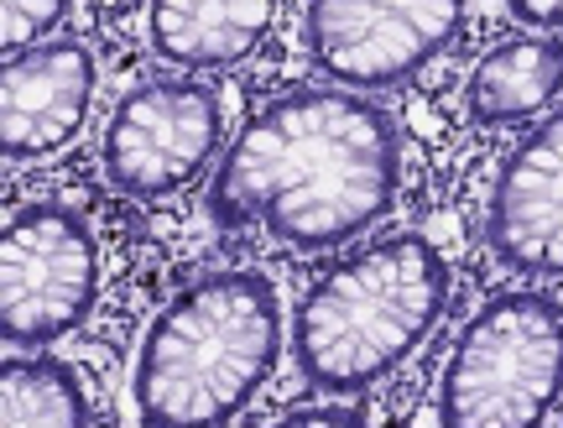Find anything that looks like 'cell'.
Instances as JSON below:
<instances>
[{"mask_svg": "<svg viewBox=\"0 0 563 428\" xmlns=\"http://www.w3.org/2000/svg\"><path fill=\"white\" fill-rule=\"evenodd\" d=\"M402 136L361 89L313 84L262 105L220 157L203 209L220 230H266L292 251H334L397 199Z\"/></svg>", "mask_w": 563, "mask_h": 428, "instance_id": "cell-1", "label": "cell"}, {"mask_svg": "<svg viewBox=\"0 0 563 428\" xmlns=\"http://www.w3.org/2000/svg\"><path fill=\"white\" fill-rule=\"evenodd\" d=\"M454 272L412 230L350 251L323 272L292 319V361L319 397H361L402 366L443 319Z\"/></svg>", "mask_w": 563, "mask_h": 428, "instance_id": "cell-2", "label": "cell"}, {"mask_svg": "<svg viewBox=\"0 0 563 428\" xmlns=\"http://www.w3.org/2000/svg\"><path fill=\"white\" fill-rule=\"evenodd\" d=\"M282 355V298L262 272H209L162 308L136 355V424H230Z\"/></svg>", "mask_w": 563, "mask_h": 428, "instance_id": "cell-3", "label": "cell"}, {"mask_svg": "<svg viewBox=\"0 0 563 428\" xmlns=\"http://www.w3.org/2000/svg\"><path fill=\"white\" fill-rule=\"evenodd\" d=\"M563 397V308L548 293H496L470 319L439 382V424L527 428Z\"/></svg>", "mask_w": 563, "mask_h": 428, "instance_id": "cell-4", "label": "cell"}, {"mask_svg": "<svg viewBox=\"0 0 563 428\" xmlns=\"http://www.w3.org/2000/svg\"><path fill=\"white\" fill-rule=\"evenodd\" d=\"M100 304V241L68 205H21L0 230V340L47 350Z\"/></svg>", "mask_w": 563, "mask_h": 428, "instance_id": "cell-5", "label": "cell"}, {"mask_svg": "<svg viewBox=\"0 0 563 428\" xmlns=\"http://www.w3.org/2000/svg\"><path fill=\"white\" fill-rule=\"evenodd\" d=\"M224 136V100L214 84L162 74L121 95L104 125L100 163L125 199H167L214 163Z\"/></svg>", "mask_w": 563, "mask_h": 428, "instance_id": "cell-6", "label": "cell"}, {"mask_svg": "<svg viewBox=\"0 0 563 428\" xmlns=\"http://www.w3.org/2000/svg\"><path fill=\"white\" fill-rule=\"evenodd\" d=\"M464 0H308L302 53L344 89L412 79L460 37Z\"/></svg>", "mask_w": 563, "mask_h": 428, "instance_id": "cell-7", "label": "cell"}, {"mask_svg": "<svg viewBox=\"0 0 563 428\" xmlns=\"http://www.w3.org/2000/svg\"><path fill=\"white\" fill-rule=\"evenodd\" d=\"M485 245L517 277H563V110L532 125L501 163Z\"/></svg>", "mask_w": 563, "mask_h": 428, "instance_id": "cell-8", "label": "cell"}, {"mask_svg": "<svg viewBox=\"0 0 563 428\" xmlns=\"http://www.w3.org/2000/svg\"><path fill=\"white\" fill-rule=\"evenodd\" d=\"M95 53L79 37L37 42L0 74V152L5 163H37L74 142L95 100Z\"/></svg>", "mask_w": 563, "mask_h": 428, "instance_id": "cell-9", "label": "cell"}, {"mask_svg": "<svg viewBox=\"0 0 563 428\" xmlns=\"http://www.w3.org/2000/svg\"><path fill=\"white\" fill-rule=\"evenodd\" d=\"M277 0H152L146 42L173 68H230L272 32Z\"/></svg>", "mask_w": 563, "mask_h": 428, "instance_id": "cell-10", "label": "cell"}, {"mask_svg": "<svg viewBox=\"0 0 563 428\" xmlns=\"http://www.w3.org/2000/svg\"><path fill=\"white\" fill-rule=\"evenodd\" d=\"M563 95V42L559 37H506L496 42L464 84V110L475 125H517Z\"/></svg>", "mask_w": 563, "mask_h": 428, "instance_id": "cell-11", "label": "cell"}, {"mask_svg": "<svg viewBox=\"0 0 563 428\" xmlns=\"http://www.w3.org/2000/svg\"><path fill=\"white\" fill-rule=\"evenodd\" d=\"M0 418L5 428H74L95 424L79 376L58 355H11L0 366Z\"/></svg>", "mask_w": 563, "mask_h": 428, "instance_id": "cell-12", "label": "cell"}, {"mask_svg": "<svg viewBox=\"0 0 563 428\" xmlns=\"http://www.w3.org/2000/svg\"><path fill=\"white\" fill-rule=\"evenodd\" d=\"M74 0H0V42H5V58H16L26 47L47 42L63 26Z\"/></svg>", "mask_w": 563, "mask_h": 428, "instance_id": "cell-13", "label": "cell"}, {"mask_svg": "<svg viewBox=\"0 0 563 428\" xmlns=\"http://www.w3.org/2000/svg\"><path fill=\"white\" fill-rule=\"evenodd\" d=\"M506 11L522 21V26H538V32H563V0H506Z\"/></svg>", "mask_w": 563, "mask_h": 428, "instance_id": "cell-14", "label": "cell"}, {"mask_svg": "<svg viewBox=\"0 0 563 428\" xmlns=\"http://www.w3.org/2000/svg\"><path fill=\"white\" fill-rule=\"evenodd\" d=\"M287 424H361V413L355 408H344V397H334V408H308V413H292Z\"/></svg>", "mask_w": 563, "mask_h": 428, "instance_id": "cell-15", "label": "cell"}]
</instances>
